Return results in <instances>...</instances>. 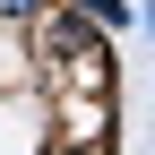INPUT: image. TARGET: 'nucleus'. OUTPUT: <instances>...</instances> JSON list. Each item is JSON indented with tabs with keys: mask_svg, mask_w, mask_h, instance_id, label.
<instances>
[{
	"mask_svg": "<svg viewBox=\"0 0 155 155\" xmlns=\"http://www.w3.org/2000/svg\"><path fill=\"white\" fill-rule=\"evenodd\" d=\"M35 9H43V0H35Z\"/></svg>",
	"mask_w": 155,
	"mask_h": 155,
	"instance_id": "nucleus-4",
	"label": "nucleus"
},
{
	"mask_svg": "<svg viewBox=\"0 0 155 155\" xmlns=\"http://www.w3.org/2000/svg\"><path fill=\"white\" fill-rule=\"evenodd\" d=\"M52 155H104V147H52Z\"/></svg>",
	"mask_w": 155,
	"mask_h": 155,
	"instance_id": "nucleus-2",
	"label": "nucleus"
},
{
	"mask_svg": "<svg viewBox=\"0 0 155 155\" xmlns=\"http://www.w3.org/2000/svg\"><path fill=\"white\" fill-rule=\"evenodd\" d=\"M78 17H86V26H104V35H112V26H129V9H121V0H86Z\"/></svg>",
	"mask_w": 155,
	"mask_h": 155,
	"instance_id": "nucleus-1",
	"label": "nucleus"
},
{
	"mask_svg": "<svg viewBox=\"0 0 155 155\" xmlns=\"http://www.w3.org/2000/svg\"><path fill=\"white\" fill-rule=\"evenodd\" d=\"M147 35H155V0H147Z\"/></svg>",
	"mask_w": 155,
	"mask_h": 155,
	"instance_id": "nucleus-3",
	"label": "nucleus"
}]
</instances>
